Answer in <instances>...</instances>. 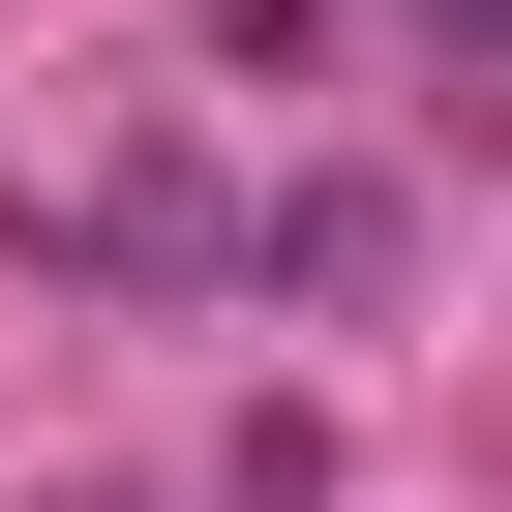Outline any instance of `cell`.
<instances>
[{"mask_svg":"<svg viewBox=\"0 0 512 512\" xmlns=\"http://www.w3.org/2000/svg\"><path fill=\"white\" fill-rule=\"evenodd\" d=\"M392 272H422V181H392V151H332V181L241 211V302H302V332H362Z\"/></svg>","mask_w":512,"mask_h":512,"instance_id":"2","label":"cell"},{"mask_svg":"<svg viewBox=\"0 0 512 512\" xmlns=\"http://www.w3.org/2000/svg\"><path fill=\"white\" fill-rule=\"evenodd\" d=\"M31 272H91V302H241V181L91 151V181H31Z\"/></svg>","mask_w":512,"mask_h":512,"instance_id":"1","label":"cell"},{"mask_svg":"<svg viewBox=\"0 0 512 512\" xmlns=\"http://www.w3.org/2000/svg\"><path fill=\"white\" fill-rule=\"evenodd\" d=\"M392 31H422V61H482V0H392Z\"/></svg>","mask_w":512,"mask_h":512,"instance_id":"3","label":"cell"}]
</instances>
